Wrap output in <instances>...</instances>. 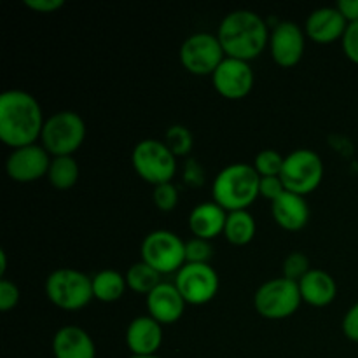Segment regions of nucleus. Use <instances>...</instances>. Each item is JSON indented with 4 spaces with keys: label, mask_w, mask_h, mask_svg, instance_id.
Returning <instances> with one entry per match:
<instances>
[{
    "label": "nucleus",
    "mask_w": 358,
    "mask_h": 358,
    "mask_svg": "<svg viewBox=\"0 0 358 358\" xmlns=\"http://www.w3.org/2000/svg\"><path fill=\"white\" fill-rule=\"evenodd\" d=\"M86 140V122L77 112L59 110L45 119L41 145L51 157L72 156Z\"/></svg>",
    "instance_id": "39448f33"
},
{
    "label": "nucleus",
    "mask_w": 358,
    "mask_h": 358,
    "mask_svg": "<svg viewBox=\"0 0 358 358\" xmlns=\"http://www.w3.org/2000/svg\"><path fill=\"white\" fill-rule=\"evenodd\" d=\"M45 119L41 103L23 90L0 94V140L10 149L34 145L41 140Z\"/></svg>",
    "instance_id": "f257e3e1"
},
{
    "label": "nucleus",
    "mask_w": 358,
    "mask_h": 358,
    "mask_svg": "<svg viewBox=\"0 0 358 358\" xmlns=\"http://www.w3.org/2000/svg\"><path fill=\"white\" fill-rule=\"evenodd\" d=\"M124 276L126 283H128V289L135 294H143L145 297L161 283L159 273L150 268L149 264H145L143 261L129 266Z\"/></svg>",
    "instance_id": "393cba45"
},
{
    "label": "nucleus",
    "mask_w": 358,
    "mask_h": 358,
    "mask_svg": "<svg viewBox=\"0 0 358 358\" xmlns=\"http://www.w3.org/2000/svg\"><path fill=\"white\" fill-rule=\"evenodd\" d=\"M348 28V21L343 17L338 7H318L308 16L304 31L310 41L315 44H332L336 41H343Z\"/></svg>",
    "instance_id": "f3484780"
},
{
    "label": "nucleus",
    "mask_w": 358,
    "mask_h": 358,
    "mask_svg": "<svg viewBox=\"0 0 358 358\" xmlns=\"http://www.w3.org/2000/svg\"><path fill=\"white\" fill-rule=\"evenodd\" d=\"M343 334L350 341L358 343V303L353 304L343 318Z\"/></svg>",
    "instance_id": "72a5a7b5"
},
{
    "label": "nucleus",
    "mask_w": 358,
    "mask_h": 358,
    "mask_svg": "<svg viewBox=\"0 0 358 358\" xmlns=\"http://www.w3.org/2000/svg\"><path fill=\"white\" fill-rule=\"evenodd\" d=\"M287 191L304 196L317 191L324 180V161L320 154L311 149H297L285 156L283 170L280 173Z\"/></svg>",
    "instance_id": "1a4fd4ad"
},
{
    "label": "nucleus",
    "mask_w": 358,
    "mask_h": 358,
    "mask_svg": "<svg viewBox=\"0 0 358 358\" xmlns=\"http://www.w3.org/2000/svg\"><path fill=\"white\" fill-rule=\"evenodd\" d=\"M285 163V156L275 149H264L255 156L254 168L259 173V177H280Z\"/></svg>",
    "instance_id": "bb28decb"
},
{
    "label": "nucleus",
    "mask_w": 358,
    "mask_h": 358,
    "mask_svg": "<svg viewBox=\"0 0 358 358\" xmlns=\"http://www.w3.org/2000/svg\"><path fill=\"white\" fill-rule=\"evenodd\" d=\"M20 297L21 294L16 283L7 278L0 280V311H3V313L13 311L20 303Z\"/></svg>",
    "instance_id": "7c9ffc66"
},
{
    "label": "nucleus",
    "mask_w": 358,
    "mask_h": 358,
    "mask_svg": "<svg viewBox=\"0 0 358 358\" xmlns=\"http://www.w3.org/2000/svg\"><path fill=\"white\" fill-rule=\"evenodd\" d=\"M45 296L63 311H80L94 299L93 280L73 268H59L45 280Z\"/></svg>",
    "instance_id": "20e7f679"
},
{
    "label": "nucleus",
    "mask_w": 358,
    "mask_h": 358,
    "mask_svg": "<svg viewBox=\"0 0 358 358\" xmlns=\"http://www.w3.org/2000/svg\"><path fill=\"white\" fill-rule=\"evenodd\" d=\"M213 87L217 93L227 100H241L254 90L255 76L250 63L241 59L227 58L219 65L212 76Z\"/></svg>",
    "instance_id": "4468645a"
},
{
    "label": "nucleus",
    "mask_w": 358,
    "mask_h": 358,
    "mask_svg": "<svg viewBox=\"0 0 358 358\" xmlns=\"http://www.w3.org/2000/svg\"><path fill=\"white\" fill-rule=\"evenodd\" d=\"M341 44L346 58L352 63H355V65H358V23L348 24Z\"/></svg>",
    "instance_id": "2f4dec72"
},
{
    "label": "nucleus",
    "mask_w": 358,
    "mask_h": 358,
    "mask_svg": "<svg viewBox=\"0 0 358 358\" xmlns=\"http://www.w3.org/2000/svg\"><path fill=\"white\" fill-rule=\"evenodd\" d=\"M271 213L275 222L290 233L304 229L310 222V205L306 198L290 191H285L271 203Z\"/></svg>",
    "instance_id": "a211bd4d"
},
{
    "label": "nucleus",
    "mask_w": 358,
    "mask_h": 358,
    "mask_svg": "<svg viewBox=\"0 0 358 358\" xmlns=\"http://www.w3.org/2000/svg\"><path fill=\"white\" fill-rule=\"evenodd\" d=\"M336 7L343 14V17L348 21V24L358 23V0H339Z\"/></svg>",
    "instance_id": "e433bc0d"
},
{
    "label": "nucleus",
    "mask_w": 358,
    "mask_h": 358,
    "mask_svg": "<svg viewBox=\"0 0 358 358\" xmlns=\"http://www.w3.org/2000/svg\"><path fill=\"white\" fill-rule=\"evenodd\" d=\"M180 63L192 76H213L220 63L226 59L222 45L217 34L198 31L185 38L180 45Z\"/></svg>",
    "instance_id": "9d476101"
},
{
    "label": "nucleus",
    "mask_w": 358,
    "mask_h": 358,
    "mask_svg": "<svg viewBox=\"0 0 358 358\" xmlns=\"http://www.w3.org/2000/svg\"><path fill=\"white\" fill-rule=\"evenodd\" d=\"M227 212L215 201L199 203L189 213V229L192 236L212 241L213 238L224 234Z\"/></svg>",
    "instance_id": "aec40b11"
},
{
    "label": "nucleus",
    "mask_w": 358,
    "mask_h": 358,
    "mask_svg": "<svg viewBox=\"0 0 358 358\" xmlns=\"http://www.w3.org/2000/svg\"><path fill=\"white\" fill-rule=\"evenodd\" d=\"M152 201L159 212H173L178 205V191L171 182L156 185L152 191Z\"/></svg>",
    "instance_id": "c756f323"
},
{
    "label": "nucleus",
    "mask_w": 358,
    "mask_h": 358,
    "mask_svg": "<svg viewBox=\"0 0 358 358\" xmlns=\"http://www.w3.org/2000/svg\"><path fill=\"white\" fill-rule=\"evenodd\" d=\"M51 159V154L41 143L20 147L7 157L6 171L10 180L17 184H30L41 180L42 177H48Z\"/></svg>",
    "instance_id": "ddd939ff"
},
{
    "label": "nucleus",
    "mask_w": 358,
    "mask_h": 358,
    "mask_svg": "<svg viewBox=\"0 0 358 358\" xmlns=\"http://www.w3.org/2000/svg\"><path fill=\"white\" fill-rule=\"evenodd\" d=\"M184 180L192 187H201L205 184V170L196 161H187L184 170Z\"/></svg>",
    "instance_id": "c9c22d12"
},
{
    "label": "nucleus",
    "mask_w": 358,
    "mask_h": 358,
    "mask_svg": "<svg viewBox=\"0 0 358 358\" xmlns=\"http://www.w3.org/2000/svg\"><path fill=\"white\" fill-rule=\"evenodd\" d=\"M129 358H161V357L154 355V357H129Z\"/></svg>",
    "instance_id": "58836bf2"
},
{
    "label": "nucleus",
    "mask_w": 358,
    "mask_h": 358,
    "mask_svg": "<svg viewBox=\"0 0 358 358\" xmlns=\"http://www.w3.org/2000/svg\"><path fill=\"white\" fill-rule=\"evenodd\" d=\"M303 303L313 308H325L338 297V283L324 269H313L299 282Z\"/></svg>",
    "instance_id": "412c9836"
},
{
    "label": "nucleus",
    "mask_w": 358,
    "mask_h": 358,
    "mask_svg": "<svg viewBox=\"0 0 358 358\" xmlns=\"http://www.w3.org/2000/svg\"><path fill=\"white\" fill-rule=\"evenodd\" d=\"M147 315L161 325L177 324L185 313L187 303L175 287V283L161 282L149 296L145 297Z\"/></svg>",
    "instance_id": "2eb2a0df"
},
{
    "label": "nucleus",
    "mask_w": 358,
    "mask_h": 358,
    "mask_svg": "<svg viewBox=\"0 0 358 358\" xmlns=\"http://www.w3.org/2000/svg\"><path fill=\"white\" fill-rule=\"evenodd\" d=\"M269 34L264 17L254 10L238 9L220 21L217 37L227 58L250 63L269 45Z\"/></svg>",
    "instance_id": "f03ea898"
},
{
    "label": "nucleus",
    "mask_w": 358,
    "mask_h": 358,
    "mask_svg": "<svg viewBox=\"0 0 358 358\" xmlns=\"http://www.w3.org/2000/svg\"><path fill=\"white\" fill-rule=\"evenodd\" d=\"M175 287L184 301L192 306H203L215 299L220 280L210 264H185L175 275Z\"/></svg>",
    "instance_id": "9b49d317"
},
{
    "label": "nucleus",
    "mask_w": 358,
    "mask_h": 358,
    "mask_svg": "<svg viewBox=\"0 0 358 358\" xmlns=\"http://www.w3.org/2000/svg\"><path fill=\"white\" fill-rule=\"evenodd\" d=\"M285 185H283L282 178L280 177H264L261 178V185H259V194H261V198H266L269 199V201H275L276 198H280V196L285 192Z\"/></svg>",
    "instance_id": "473e14b6"
},
{
    "label": "nucleus",
    "mask_w": 358,
    "mask_h": 358,
    "mask_svg": "<svg viewBox=\"0 0 358 358\" xmlns=\"http://www.w3.org/2000/svg\"><path fill=\"white\" fill-rule=\"evenodd\" d=\"M164 143L168 149L175 154V157H187L194 149V136H192L191 129L185 128L182 124H173L166 129L164 133Z\"/></svg>",
    "instance_id": "a878e982"
},
{
    "label": "nucleus",
    "mask_w": 358,
    "mask_h": 358,
    "mask_svg": "<svg viewBox=\"0 0 358 358\" xmlns=\"http://www.w3.org/2000/svg\"><path fill=\"white\" fill-rule=\"evenodd\" d=\"M124 339L131 357H154L163 345V325L149 315L136 317L126 327Z\"/></svg>",
    "instance_id": "dca6fc26"
},
{
    "label": "nucleus",
    "mask_w": 358,
    "mask_h": 358,
    "mask_svg": "<svg viewBox=\"0 0 358 358\" xmlns=\"http://www.w3.org/2000/svg\"><path fill=\"white\" fill-rule=\"evenodd\" d=\"M311 271L310 259L303 252H290L283 261V278L299 283Z\"/></svg>",
    "instance_id": "cd10ccee"
},
{
    "label": "nucleus",
    "mask_w": 358,
    "mask_h": 358,
    "mask_svg": "<svg viewBox=\"0 0 358 358\" xmlns=\"http://www.w3.org/2000/svg\"><path fill=\"white\" fill-rule=\"evenodd\" d=\"M140 255L142 261L156 269L161 276L170 273L177 275L185 266V241L171 231H152L143 238Z\"/></svg>",
    "instance_id": "6e6552de"
},
{
    "label": "nucleus",
    "mask_w": 358,
    "mask_h": 358,
    "mask_svg": "<svg viewBox=\"0 0 358 358\" xmlns=\"http://www.w3.org/2000/svg\"><path fill=\"white\" fill-rule=\"evenodd\" d=\"M23 3L37 14H52L65 7V0H24Z\"/></svg>",
    "instance_id": "f704fd0d"
},
{
    "label": "nucleus",
    "mask_w": 358,
    "mask_h": 358,
    "mask_svg": "<svg viewBox=\"0 0 358 358\" xmlns=\"http://www.w3.org/2000/svg\"><path fill=\"white\" fill-rule=\"evenodd\" d=\"M259 185H261V177L255 171L254 164H229L222 168L213 178V201L222 206L227 213L248 210V206H252L257 201V198H261Z\"/></svg>",
    "instance_id": "7ed1b4c3"
},
{
    "label": "nucleus",
    "mask_w": 358,
    "mask_h": 358,
    "mask_svg": "<svg viewBox=\"0 0 358 358\" xmlns=\"http://www.w3.org/2000/svg\"><path fill=\"white\" fill-rule=\"evenodd\" d=\"M301 297L299 283L283 276L271 278L262 283L254 294V308L261 317L268 320H283L299 310Z\"/></svg>",
    "instance_id": "0eeeda50"
},
{
    "label": "nucleus",
    "mask_w": 358,
    "mask_h": 358,
    "mask_svg": "<svg viewBox=\"0 0 358 358\" xmlns=\"http://www.w3.org/2000/svg\"><path fill=\"white\" fill-rule=\"evenodd\" d=\"M6 269H7V254L6 250H0V276L6 278Z\"/></svg>",
    "instance_id": "4c0bfd02"
},
{
    "label": "nucleus",
    "mask_w": 358,
    "mask_h": 358,
    "mask_svg": "<svg viewBox=\"0 0 358 358\" xmlns=\"http://www.w3.org/2000/svg\"><path fill=\"white\" fill-rule=\"evenodd\" d=\"M49 184L58 191H69L79 180V164L72 156L52 157L48 171Z\"/></svg>",
    "instance_id": "b1692460"
},
{
    "label": "nucleus",
    "mask_w": 358,
    "mask_h": 358,
    "mask_svg": "<svg viewBox=\"0 0 358 358\" xmlns=\"http://www.w3.org/2000/svg\"><path fill=\"white\" fill-rule=\"evenodd\" d=\"M257 233V224L254 215L248 210H238V212L227 213L226 227H224V238L231 245L245 247L250 243Z\"/></svg>",
    "instance_id": "4be33fe9"
},
{
    "label": "nucleus",
    "mask_w": 358,
    "mask_h": 358,
    "mask_svg": "<svg viewBox=\"0 0 358 358\" xmlns=\"http://www.w3.org/2000/svg\"><path fill=\"white\" fill-rule=\"evenodd\" d=\"M131 164L136 175L154 187L171 182L177 173V157L163 140H140L131 152Z\"/></svg>",
    "instance_id": "423d86ee"
},
{
    "label": "nucleus",
    "mask_w": 358,
    "mask_h": 358,
    "mask_svg": "<svg viewBox=\"0 0 358 358\" xmlns=\"http://www.w3.org/2000/svg\"><path fill=\"white\" fill-rule=\"evenodd\" d=\"M93 280V296L100 303H115L124 296L128 283H126V276L121 275L115 269H101L94 276Z\"/></svg>",
    "instance_id": "5701e85b"
},
{
    "label": "nucleus",
    "mask_w": 358,
    "mask_h": 358,
    "mask_svg": "<svg viewBox=\"0 0 358 358\" xmlns=\"http://www.w3.org/2000/svg\"><path fill=\"white\" fill-rule=\"evenodd\" d=\"M55 358H96V345L90 332L77 325H65L52 338Z\"/></svg>",
    "instance_id": "6ab92c4d"
},
{
    "label": "nucleus",
    "mask_w": 358,
    "mask_h": 358,
    "mask_svg": "<svg viewBox=\"0 0 358 358\" xmlns=\"http://www.w3.org/2000/svg\"><path fill=\"white\" fill-rule=\"evenodd\" d=\"M268 48L276 65L292 69L306 51V31L294 21H280L271 28Z\"/></svg>",
    "instance_id": "f8f14e48"
},
{
    "label": "nucleus",
    "mask_w": 358,
    "mask_h": 358,
    "mask_svg": "<svg viewBox=\"0 0 358 358\" xmlns=\"http://www.w3.org/2000/svg\"><path fill=\"white\" fill-rule=\"evenodd\" d=\"M213 255L212 243L201 238H191L185 241V264H210Z\"/></svg>",
    "instance_id": "c85d7f7f"
}]
</instances>
